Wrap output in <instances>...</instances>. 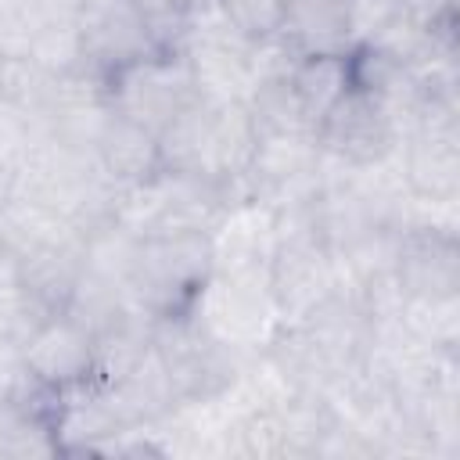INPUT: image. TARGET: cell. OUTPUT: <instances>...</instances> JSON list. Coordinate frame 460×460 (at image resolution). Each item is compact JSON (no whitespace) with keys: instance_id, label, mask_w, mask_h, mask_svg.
Returning a JSON list of instances; mask_svg holds the SVG:
<instances>
[{"instance_id":"cell-18","label":"cell","mask_w":460,"mask_h":460,"mask_svg":"<svg viewBox=\"0 0 460 460\" xmlns=\"http://www.w3.org/2000/svg\"><path fill=\"white\" fill-rule=\"evenodd\" d=\"M291 72V68H288ZM288 72H273L262 75L255 83V90L248 93L244 108L255 122L259 137H277V133H316V122L309 119V111L302 108L291 75Z\"/></svg>"},{"instance_id":"cell-23","label":"cell","mask_w":460,"mask_h":460,"mask_svg":"<svg viewBox=\"0 0 460 460\" xmlns=\"http://www.w3.org/2000/svg\"><path fill=\"white\" fill-rule=\"evenodd\" d=\"M32 374L25 367V356H22V345L14 338H4L0 334V406L4 402H18L22 392L29 388Z\"/></svg>"},{"instance_id":"cell-20","label":"cell","mask_w":460,"mask_h":460,"mask_svg":"<svg viewBox=\"0 0 460 460\" xmlns=\"http://www.w3.org/2000/svg\"><path fill=\"white\" fill-rule=\"evenodd\" d=\"M288 75H291V86L313 122H320V115L349 90L345 54H298Z\"/></svg>"},{"instance_id":"cell-13","label":"cell","mask_w":460,"mask_h":460,"mask_svg":"<svg viewBox=\"0 0 460 460\" xmlns=\"http://www.w3.org/2000/svg\"><path fill=\"white\" fill-rule=\"evenodd\" d=\"M93 158L115 187L144 183L162 169L158 137L151 129L129 122L119 111H108V119H104V126L93 140Z\"/></svg>"},{"instance_id":"cell-17","label":"cell","mask_w":460,"mask_h":460,"mask_svg":"<svg viewBox=\"0 0 460 460\" xmlns=\"http://www.w3.org/2000/svg\"><path fill=\"white\" fill-rule=\"evenodd\" d=\"M0 237L11 244L14 255H25L36 248L79 241L83 234L75 223H68L54 208H47V205H40V201H32L11 187L7 198L0 201Z\"/></svg>"},{"instance_id":"cell-2","label":"cell","mask_w":460,"mask_h":460,"mask_svg":"<svg viewBox=\"0 0 460 460\" xmlns=\"http://www.w3.org/2000/svg\"><path fill=\"white\" fill-rule=\"evenodd\" d=\"M11 187L18 194L54 208L68 223H75L79 234L111 219V205H115V190H119L97 165L93 151L58 140L50 133H32V144H29L22 165L14 169Z\"/></svg>"},{"instance_id":"cell-7","label":"cell","mask_w":460,"mask_h":460,"mask_svg":"<svg viewBox=\"0 0 460 460\" xmlns=\"http://www.w3.org/2000/svg\"><path fill=\"white\" fill-rule=\"evenodd\" d=\"M323 180V151L316 133H277L259 137L241 194L266 205L270 212L309 205Z\"/></svg>"},{"instance_id":"cell-16","label":"cell","mask_w":460,"mask_h":460,"mask_svg":"<svg viewBox=\"0 0 460 460\" xmlns=\"http://www.w3.org/2000/svg\"><path fill=\"white\" fill-rule=\"evenodd\" d=\"M104 388H108V399H111L122 424H158L180 402L165 367L155 356V349Z\"/></svg>"},{"instance_id":"cell-9","label":"cell","mask_w":460,"mask_h":460,"mask_svg":"<svg viewBox=\"0 0 460 460\" xmlns=\"http://www.w3.org/2000/svg\"><path fill=\"white\" fill-rule=\"evenodd\" d=\"M151 50L144 18L133 0H101L79 11V68L108 83L119 68L140 61Z\"/></svg>"},{"instance_id":"cell-8","label":"cell","mask_w":460,"mask_h":460,"mask_svg":"<svg viewBox=\"0 0 460 460\" xmlns=\"http://www.w3.org/2000/svg\"><path fill=\"white\" fill-rule=\"evenodd\" d=\"M316 144L331 162L349 165V169H367V165H377L395 155L399 126L377 93L349 86L320 115Z\"/></svg>"},{"instance_id":"cell-26","label":"cell","mask_w":460,"mask_h":460,"mask_svg":"<svg viewBox=\"0 0 460 460\" xmlns=\"http://www.w3.org/2000/svg\"><path fill=\"white\" fill-rule=\"evenodd\" d=\"M212 4H226V0H212Z\"/></svg>"},{"instance_id":"cell-15","label":"cell","mask_w":460,"mask_h":460,"mask_svg":"<svg viewBox=\"0 0 460 460\" xmlns=\"http://www.w3.org/2000/svg\"><path fill=\"white\" fill-rule=\"evenodd\" d=\"M86 270V255H83V237L68 241V244H50V248H36L18 255V288L47 313H61L72 288L79 284Z\"/></svg>"},{"instance_id":"cell-25","label":"cell","mask_w":460,"mask_h":460,"mask_svg":"<svg viewBox=\"0 0 460 460\" xmlns=\"http://www.w3.org/2000/svg\"><path fill=\"white\" fill-rule=\"evenodd\" d=\"M4 65H7V58H0V101H4Z\"/></svg>"},{"instance_id":"cell-3","label":"cell","mask_w":460,"mask_h":460,"mask_svg":"<svg viewBox=\"0 0 460 460\" xmlns=\"http://www.w3.org/2000/svg\"><path fill=\"white\" fill-rule=\"evenodd\" d=\"M212 277V237L201 230L151 234L137 241L133 266L126 273L129 298L151 316H172L190 309L201 284Z\"/></svg>"},{"instance_id":"cell-4","label":"cell","mask_w":460,"mask_h":460,"mask_svg":"<svg viewBox=\"0 0 460 460\" xmlns=\"http://www.w3.org/2000/svg\"><path fill=\"white\" fill-rule=\"evenodd\" d=\"M190 313L208 334H216L241 356L262 352L284 323L266 270H212V277L190 302Z\"/></svg>"},{"instance_id":"cell-5","label":"cell","mask_w":460,"mask_h":460,"mask_svg":"<svg viewBox=\"0 0 460 460\" xmlns=\"http://www.w3.org/2000/svg\"><path fill=\"white\" fill-rule=\"evenodd\" d=\"M151 349L165 367L180 402L223 395L244 363V356L223 345L216 334H208L190 309L158 316L151 323Z\"/></svg>"},{"instance_id":"cell-12","label":"cell","mask_w":460,"mask_h":460,"mask_svg":"<svg viewBox=\"0 0 460 460\" xmlns=\"http://www.w3.org/2000/svg\"><path fill=\"white\" fill-rule=\"evenodd\" d=\"M212 237V270H266L277 248L273 212L252 198L223 208Z\"/></svg>"},{"instance_id":"cell-19","label":"cell","mask_w":460,"mask_h":460,"mask_svg":"<svg viewBox=\"0 0 460 460\" xmlns=\"http://www.w3.org/2000/svg\"><path fill=\"white\" fill-rule=\"evenodd\" d=\"M129 309H140V305L129 298L126 284H119V280L104 277V273L83 270V277L72 288V295H68V302H65L61 313L72 316L90 334V341H93L101 331H108L115 320H122Z\"/></svg>"},{"instance_id":"cell-6","label":"cell","mask_w":460,"mask_h":460,"mask_svg":"<svg viewBox=\"0 0 460 460\" xmlns=\"http://www.w3.org/2000/svg\"><path fill=\"white\" fill-rule=\"evenodd\" d=\"M104 90H108L111 111L151 129L155 137L198 97V86L183 54H144L140 61L119 68L104 83Z\"/></svg>"},{"instance_id":"cell-1","label":"cell","mask_w":460,"mask_h":460,"mask_svg":"<svg viewBox=\"0 0 460 460\" xmlns=\"http://www.w3.org/2000/svg\"><path fill=\"white\" fill-rule=\"evenodd\" d=\"M255 144L259 133L241 101H212L201 93L158 133L162 169L223 183L230 190V201L244 198L241 180L248 172Z\"/></svg>"},{"instance_id":"cell-21","label":"cell","mask_w":460,"mask_h":460,"mask_svg":"<svg viewBox=\"0 0 460 460\" xmlns=\"http://www.w3.org/2000/svg\"><path fill=\"white\" fill-rule=\"evenodd\" d=\"M29 144H32V126H29V119H25L18 108H11L7 101H0V176H4V180L14 176V169L22 165Z\"/></svg>"},{"instance_id":"cell-24","label":"cell","mask_w":460,"mask_h":460,"mask_svg":"<svg viewBox=\"0 0 460 460\" xmlns=\"http://www.w3.org/2000/svg\"><path fill=\"white\" fill-rule=\"evenodd\" d=\"M18 284V255L11 252V244L0 237V291Z\"/></svg>"},{"instance_id":"cell-14","label":"cell","mask_w":460,"mask_h":460,"mask_svg":"<svg viewBox=\"0 0 460 460\" xmlns=\"http://www.w3.org/2000/svg\"><path fill=\"white\" fill-rule=\"evenodd\" d=\"M277 40L295 54H345L352 47L349 0H284Z\"/></svg>"},{"instance_id":"cell-11","label":"cell","mask_w":460,"mask_h":460,"mask_svg":"<svg viewBox=\"0 0 460 460\" xmlns=\"http://www.w3.org/2000/svg\"><path fill=\"white\" fill-rule=\"evenodd\" d=\"M29 374L47 388H68L93 377V341L65 313H50L22 341Z\"/></svg>"},{"instance_id":"cell-22","label":"cell","mask_w":460,"mask_h":460,"mask_svg":"<svg viewBox=\"0 0 460 460\" xmlns=\"http://www.w3.org/2000/svg\"><path fill=\"white\" fill-rule=\"evenodd\" d=\"M226 11L248 40H270L280 29L284 0H226Z\"/></svg>"},{"instance_id":"cell-10","label":"cell","mask_w":460,"mask_h":460,"mask_svg":"<svg viewBox=\"0 0 460 460\" xmlns=\"http://www.w3.org/2000/svg\"><path fill=\"white\" fill-rule=\"evenodd\" d=\"M395 280L402 298H453L460 295V237L435 226L399 234Z\"/></svg>"}]
</instances>
